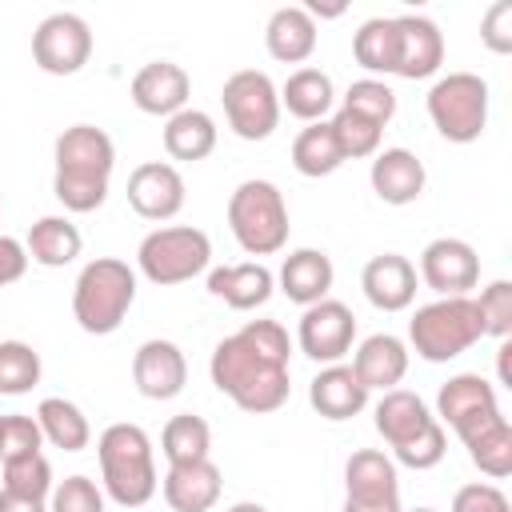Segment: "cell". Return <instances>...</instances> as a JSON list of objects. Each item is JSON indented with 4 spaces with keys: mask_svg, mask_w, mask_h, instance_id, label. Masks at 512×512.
<instances>
[{
    "mask_svg": "<svg viewBox=\"0 0 512 512\" xmlns=\"http://www.w3.org/2000/svg\"><path fill=\"white\" fill-rule=\"evenodd\" d=\"M464 448H468V460H472L484 476L504 480V476L512 472V424H508V416H500V420H492L488 428H480L476 436H468Z\"/></svg>",
    "mask_w": 512,
    "mask_h": 512,
    "instance_id": "obj_35",
    "label": "cell"
},
{
    "mask_svg": "<svg viewBox=\"0 0 512 512\" xmlns=\"http://www.w3.org/2000/svg\"><path fill=\"white\" fill-rule=\"evenodd\" d=\"M228 228L248 256H272L288 244V204L272 180H244L228 196Z\"/></svg>",
    "mask_w": 512,
    "mask_h": 512,
    "instance_id": "obj_6",
    "label": "cell"
},
{
    "mask_svg": "<svg viewBox=\"0 0 512 512\" xmlns=\"http://www.w3.org/2000/svg\"><path fill=\"white\" fill-rule=\"evenodd\" d=\"M340 164H344V152H340V144L332 136V124L316 120V124L300 128V136L292 140V168L300 176L320 180V176H332Z\"/></svg>",
    "mask_w": 512,
    "mask_h": 512,
    "instance_id": "obj_32",
    "label": "cell"
},
{
    "mask_svg": "<svg viewBox=\"0 0 512 512\" xmlns=\"http://www.w3.org/2000/svg\"><path fill=\"white\" fill-rule=\"evenodd\" d=\"M432 420H436V416L428 412V404H424L416 392H408V388H392V392H384L380 404H376V432L388 440L392 452H396L400 444H408L412 436H420Z\"/></svg>",
    "mask_w": 512,
    "mask_h": 512,
    "instance_id": "obj_27",
    "label": "cell"
},
{
    "mask_svg": "<svg viewBox=\"0 0 512 512\" xmlns=\"http://www.w3.org/2000/svg\"><path fill=\"white\" fill-rule=\"evenodd\" d=\"M216 148V120L200 108H184L164 124V152L172 160H204Z\"/></svg>",
    "mask_w": 512,
    "mask_h": 512,
    "instance_id": "obj_30",
    "label": "cell"
},
{
    "mask_svg": "<svg viewBox=\"0 0 512 512\" xmlns=\"http://www.w3.org/2000/svg\"><path fill=\"white\" fill-rule=\"evenodd\" d=\"M220 468L212 460H192V464H168L164 476V500L172 512H208L220 500Z\"/></svg>",
    "mask_w": 512,
    "mask_h": 512,
    "instance_id": "obj_22",
    "label": "cell"
},
{
    "mask_svg": "<svg viewBox=\"0 0 512 512\" xmlns=\"http://www.w3.org/2000/svg\"><path fill=\"white\" fill-rule=\"evenodd\" d=\"M352 56L368 72H396V20L372 16L352 36Z\"/></svg>",
    "mask_w": 512,
    "mask_h": 512,
    "instance_id": "obj_34",
    "label": "cell"
},
{
    "mask_svg": "<svg viewBox=\"0 0 512 512\" xmlns=\"http://www.w3.org/2000/svg\"><path fill=\"white\" fill-rule=\"evenodd\" d=\"M480 40L488 52H512V0H496L480 20Z\"/></svg>",
    "mask_w": 512,
    "mask_h": 512,
    "instance_id": "obj_44",
    "label": "cell"
},
{
    "mask_svg": "<svg viewBox=\"0 0 512 512\" xmlns=\"http://www.w3.org/2000/svg\"><path fill=\"white\" fill-rule=\"evenodd\" d=\"M228 512H268L264 504H256V500H240V504H232Z\"/></svg>",
    "mask_w": 512,
    "mask_h": 512,
    "instance_id": "obj_48",
    "label": "cell"
},
{
    "mask_svg": "<svg viewBox=\"0 0 512 512\" xmlns=\"http://www.w3.org/2000/svg\"><path fill=\"white\" fill-rule=\"evenodd\" d=\"M332 100H336L332 76L320 72V68H296V72L284 80V88H280V104H284L296 120H308V124L324 120V112L332 108Z\"/></svg>",
    "mask_w": 512,
    "mask_h": 512,
    "instance_id": "obj_29",
    "label": "cell"
},
{
    "mask_svg": "<svg viewBox=\"0 0 512 512\" xmlns=\"http://www.w3.org/2000/svg\"><path fill=\"white\" fill-rule=\"evenodd\" d=\"M264 44L280 64H304L316 52V20L304 12V4H284L268 16Z\"/></svg>",
    "mask_w": 512,
    "mask_h": 512,
    "instance_id": "obj_25",
    "label": "cell"
},
{
    "mask_svg": "<svg viewBox=\"0 0 512 512\" xmlns=\"http://www.w3.org/2000/svg\"><path fill=\"white\" fill-rule=\"evenodd\" d=\"M428 116L436 132L452 144L480 140L488 124V84L476 72H448L428 92Z\"/></svg>",
    "mask_w": 512,
    "mask_h": 512,
    "instance_id": "obj_8",
    "label": "cell"
},
{
    "mask_svg": "<svg viewBox=\"0 0 512 512\" xmlns=\"http://www.w3.org/2000/svg\"><path fill=\"white\" fill-rule=\"evenodd\" d=\"M100 456V480L104 492L120 508H140L156 496V460H152V440L140 424H108L96 440Z\"/></svg>",
    "mask_w": 512,
    "mask_h": 512,
    "instance_id": "obj_3",
    "label": "cell"
},
{
    "mask_svg": "<svg viewBox=\"0 0 512 512\" xmlns=\"http://www.w3.org/2000/svg\"><path fill=\"white\" fill-rule=\"evenodd\" d=\"M84 248V236L80 228L68 220V216H40L32 228H28V240H24V252L28 260L44 264V268H64L80 256Z\"/></svg>",
    "mask_w": 512,
    "mask_h": 512,
    "instance_id": "obj_28",
    "label": "cell"
},
{
    "mask_svg": "<svg viewBox=\"0 0 512 512\" xmlns=\"http://www.w3.org/2000/svg\"><path fill=\"white\" fill-rule=\"evenodd\" d=\"M40 384V352L24 340H4L0 344V392L20 396Z\"/></svg>",
    "mask_w": 512,
    "mask_h": 512,
    "instance_id": "obj_36",
    "label": "cell"
},
{
    "mask_svg": "<svg viewBox=\"0 0 512 512\" xmlns=\"http://www.w3.org/2000/svg\"><path fill=\"white\" fill-rule=\"evenodd\" d=\"M360 288H364V296H368L372 308H380V312H404L416 300V268L400 252L372 256L364 264V272H360Z\"/></svg>",
    "mask_w": 512,
    "mask_h": 512,
    "instance_id": "obj_19",
    "label": "cell"
},
{
    "mask_svg": "<svg viewBox=\"0 0 512 512\" xmlns=\"http://www.w3.org/2000/svg\"><path fill=\"white\" fill-rule=\"evenodd\" d=\"M332 260L320 252V248H296L292 256H284L280 264V292L292 300V304H320L328 300V288H332Z\"/></svg>",
    "mask_w": 512,
    "mask_h": 512,
    "instance_id": "obj_24",
    "label": "cell"
},
{
    "mask_svg": "<svg viewBox=\"0 0 512 512\" xmlns=\"http://www.w3.org/2000/svg\"><path fill=\"white\" fill-rule=\"evenodd\" d=\"M92 56V28L76 12H52L32 32V60L48 76H76Z\"/></svg>",
    "mask_w": 512,
    "mask_h": 512,
    "instance_id": "obj_11",
    "label": "cell"
},
{
    "mask_svg": "<svg viewBox=\"0 0 512 512\" xmlns=\"http://www.w3.org/2000/svg\"><path fill=\"white\" fill-rule=\"evenodd\" d=\"M36 424H40L44 440L56 444V448H64V452H80V448H88V440H92L88 416H84L72 400H64V396H48V400H40V408H36Z\"/></svg>",
    "mask_w": 512,
    "mask_h": 512,
    "instance_id": "obj_31",
    "label": "cell"
},
{
    "mask_svg": "<svg viewBox=\"0 0 512 512\" xmlns=\"http://www.w3.org/2000/svg\"><path fill=\"white\" fill-rule=\"evenodd\" d=\"M452 512H512V504L496 484H464L452 496Z\"/></svg>",
    "mask_w": 512,
    "mask_h": 512,
    "instance_id": "obj_45",
    "label": "cell"
},
{
    "mask_svg": "<svg viewBox=\"0 0 512 512\" xmlns=\"http://www.w3.org/2000/svg\"><path fill=\"white\" fill-rule=\"evenodd\" d=\"M412 512H436V508H412Z\"/></svg>",
    "mask_w": 512,
    "mask_h": 512,
    "instance_id": "obj_49",
    "label": "cell"
},
{
    "mask_svg": "<svg viewBox=\"0 0 512 512\" xmlns=\"http://www.w3.org/2000/svg\"><path fill=\"white\" fill-rule=\"evenodd\" d=\"M4 492L44 500L52 492V464L44 460V452H28V456L4 460Z\"/></svg>",
    "mask_w": 512,
    "mask_h": 512,
    "instance_id": "obj_39",
    "label": "cell"
},
{
    "mask_svg": "<svg viewBox=\"0 0 512 512\" xmlns=\"http://www.w3.org/2000/svg\"><path fill=\"white\" fill-rule=\"evenodd\" d=\"M340 108H348V112H356V116H364V120H372V124L384 128V124L396 116V92H392L384 80L364 76V80H352V84H348Z\"/></svg>",
    "mask_w": 512,
    "mask_h": 512,
    "instance_id": "obj_38",
    "label": "cell"
},
{
    "mask_svg": "<svg viewBox=\"0 0 512 512\" xmlns=\"http://www.w3.org/2000/svg\"><path fill=\"white\" fill-rule=\"evenodd\" d=\"M208 292L228 308L248 312L272 296V272L264 264H224L208 272Z\"/></svg>",
    "mask_w": 512,
    "mask_h": 512,
    "instance_id": "obj_26",
    "label": "cell"
},
{
    "mask_svg": "<svg viewBox=\"0 0 512 512\" xmlns=\"http://www.w3.org/2000/svg\"><path fill=\"white\" fill-rule=\"evenodd\" d=\"M344 512H404L396 460L380 448H360L344 464Z\"/></svg>",
    "mask_w": 512,
    "mask_h": 512,
    "instance_id": "obj_10",
    "label": "cell"
},
{
    "mask_svg": "<svg viewBox=\"0 0 512 512\" xmlns=\"http://www.w3.org/2000/svg\"><path fill=\"white\" fill-rule=\"evenodd\" d=\"M192 92V80L172 60H152L132 76V104L148 116H176L184 112Z\"/></svg>",
    "mask_w": 512,
    "mask_h": 512,
    "instance_id": "obj_18",
    "label": "cell"
},
{
    "mask_svg": "<svg viewBox=\"0 0 512 512\" xmlns=\"http://www.w3.org/2000/svg\"><path fill=\"white\" fill-rule=\"evenodd\" d=\"M40 440H44V432H40L36 416H0V460L40 452Z\"/></svg>",
    "mask_w": 512,
    "mask_h": 512,
    "instance_id": "obj_42",
    "label": "cell"
},
{
    "mask_svg": "<svg viewBox=\"0 0 512 512\" xmlns=\"http://www.w3.org/2000/svg\"><path fill=\"white\" fill-rule=\"evenodd\" d=\"M368 176H372V192L384 204H412L424 192V180H428L424 164L408 148H384V152H376Z\"/></svg>",
    "mask_w": 512,
    "mask_h": 512,
    "instance_id": "obj_23",
    "label": "cell"
},
{
    "mask_svg": "<svg viewBox=\"0 0 512 512\" xmlns=\"http://www.w3.org/2000/svg\"><path fill=\"white\" fill-rule=\"evenodd\" d=\"M116 164V144L96 124H72L56 136V176L52 192L68 212H96L108 200V176Z\"/></svg>",
    "mask_w": 512,
    "mask_h": 512,
    "instance_id": "obj_2",
    "label": "cell"
},
{
    "mask_svg": "<svg viewBox=\"0 0 512 512\" xmlns=\"http://www.w3.org/2000/svg\"><path fill=\"white\" fill-rule=\"evenodd\" d=\"M296 340H300V352H304L308 360H316V364H340V360L352 352L356 316H352V308L340 304V300L308 304L304 316H300Z\"/></svg>",
    "mask_w": 512,
    "mask_h": 512,
    "instance_id": "obj_13",
    "label": "cell"
},
{
    "mask_svg": "<svg viewBox=\"0 0 512 512\" xmlns=\"http://www.w3.org/2000/svg\"><path fill=\"white\" fill-rule=\"evenodd\" d=\"M420 280L440 296H468L480 284V256L468 240L440 236L420 252Z\"/></svg>",
    "mask_w": 512,
    "mask_h": 512,
    "instance_id": "obj_14",
    "label": "cell"
},
{
    "mask_svg": "<svg viewBox=\"0 0 512 512\" xmlns=\"http://www.w3.org/2000/svg\"><path fill=\"white\" fill-rule=\"evenodd\" d=\"M208 260H212V240H208V232H200L192 224L156 228L136 248L140 272L160 288H172V284H184V280L200 276L208 268Z\"/></svg>",
    "mask_w": 512,
    "mask_h": 512,
    "instance_id": "obj_7",
    "label": "cell"
},
{
    "mask_svg": "<svg viewBox=\"0 0 512 512\" xmlns=\"http://www.w3.org/2000/svg\"><path fill=\"white\" fill-rule=\"evenodd\" d=\"M132 300H136V272L116 256H96L76 276L72 316L88 336H108L124 324Z\"/></svg>",
    "mask_w": 512,
    "mask_h": 512,
    "instance_id": "obj_4",
    "label": "cell"
},
{
    "mask_svg": "<svg viewBox=\"0 0 512 512\" xmlns=\"http://www.w3.org/2000/svg\"><path fill=\"white\" fill-rule=\"evenodd\" d=\"M24 272H28V252H24V244L12 240V236H0V288L16 284Z\"/></svg>",
    "mask_w": 512,
    "mask_h": 512,
    "instance_id": "obj_46",
    "label": "cell"
},
{
    "mask_svg": "<svg viewBox=\"0 0 512 512\" xmlns=\"http://www.w3.org/2000/svg\"><path fill=\"white\" fill-rule=\"evenodd\" d=\"M396 20V76L424 80L444 64V32L428 16H392Z\"/></svg>",
    "mask_w": 512,
    "mask_h": 512,
    "instance_id": "obj_17",
    "label": "cell"
},
{
    "mask_svg": "<svg viewBox=\"0 0 512 512\" xmlns=\"http://www.w3.org/2000/svg\"><path fill=\"white\" fill-rule=\"evenodd\" d=\"M0 512H44V500L16 496V492H4V488H0Z\"/></svg>",
    "mask_w": 512,
    "mask_h": 512,
    "instance_id": "obj_47",
    "label": "cell"
},
{
    "mask_svg": "<svg viewBox=\"0 0 512 512\" xmlns=\"http://www.w3.org/2000/svg\"><path fill=\"white\" fill-rule=\"evenodd\" d=\"M328 124H332V136H336L344 160H364V156L380 152V136H384L380 124H372V120H364V116H356L348 108H340Z\"/></svg>",
    "mask_w": 512,
    "mask_h": 512,
    "instance_id": "obj_37",
    "label": "cell"
},
{
    "mask_svg": "<svg viewBox=\"0 0 512 512\" xmlns=\"http://www.w3.org/2000/svg\"><path fill=\"white\" fill-rule=\"evenodd\" d=\"M220 104H224L228 128L240 140H268L280 124V92L268 80V72H256V68L232 72L220 88Z\"/></svg>",
    "mask_w": 512,
    "mask_h": 512,
    "instance_id": "obj_9",
    "label": "cell"
},
{
    "mask_svg": "<svg viewBox=\"0 0 512 512\" xmlns=\"http://www.w3.org/2000/svg\"><path fill=\"white\" fill-rule=\"evenodd\" d=\"M444 452H448V436H444L440 420H432L420 436H412L408 444H400V448H396V460H400L404 468L424 472V468H436V464L444 460Z\"/></svg>",
    "mask_w": 512,
    "mask_h": 512,
    "instance_id": "obj_41",
    "label": "cell"
},
{
    "mask_svg": "<svg viewBox=\"0 0 512 512\" xmlns=\"http://www.w3.org/2000/svg\"><path fill=\"white\" fill-rule=\"evenodd\" d=\"M132 380L136 392L148 400H172L184 392L188 360L172 340H144L132 356Z\"/></svg>",
    "mask_w": 512,
    "mask_h": 512,
    "instance_id": "obj_16",
    "label": "cell"
},
{
    "mask_svg": "<svg viewBox=\"0 0 512 512\" xmlns=\"http://www.w3.org/2000/svg\"><path fill=\"white\" fill-rule=\"evenodd\" d=\"M476 312H480L484 336L508 340V336H512V284H508V280H492V284L480 292Z\"/></svg>",
    "mask_w": 512,
    "mask_h": 512,
    "instance_id": "obj_40",
    "label": "cell"
},
{
    "mask_svg": "<svg viewBox=\"0 0 512 512\" xmlns=\"http://www.w3.org/2000/svg\"><path fill=\"white\" fill-rule=\"evenodd\" d=\"M288 356H292V340L276 320H248L240 332L224 336L212 348L208 372H212V384L236 408L264 416V412L284 408L292 392Z\"/></svg>",
    "mask_w": 512,
    "mask_h": 512,
    "instance_id": "obj_1",
    "label": "cell"
},
{
    "mask_svg": "<svg viewBox=\"0 0 512 512\" xmlns=\"http://www.w3.org/2000/svg\"><path fill=\"white\" fill-rule=\"evenodd\" d=\"M408 340H412L416 356H424L428 364L456 360L476 340H484L476 300L472 296H440V300L416 308V316L408 320Z\"/></svg>",
    "mask_w": 512,
    "mask_h": 512,
    "instance_id": "obj_5",
    "label": "cell"
},
{
    "mask_svg": "<svg viewBox=\"0 0 512 512\" xmlns=\"http://www.w3.org/2000/svg\"><path fill=\"white\" fill-rule=\"evenodd\" d=\"M128 204L144 220H172L184 208V176L164 160H148L128 176Z\"/></svg>",
    "mask_w": 512,
    "mask_h": 512,
    "instance_id": "obj_15",
    "label": "cell"
},
{
    "mask_svg": "<svg viewBox=\"0 0 512 512\" xmlns=\"http://www.w3.org/2000/svg\"><path fill=\"white\" fill-rule=\"evenodd\" d=\"M160 448L168 456V464H192V460H208V448H212V428L204 416H192V412H180L164 424L160 432Z\"/></svg>",
    "mask_w": 512,
    "mask_h": 512,
    "instance_id": "obj_33",
    "label": "cell"
},
{
    "mask_svg": "<svg viewBox=\"0 0 512 512\" xmlns=\"http://www.w3.org/2000/svg\"><path fill=\"white\" fill-rule=\"evenodd\" d=\"M308 404L324 420H352L368 404V388L356 380L352 364H324L308 384Z\"/></svg>",
    "mask_w": 512,
    "mask_h": 512,
    "instance_id": "obj_20",
    "label": "cell"
},
{
    "mask_svg": "<svg viewBox=\"0 0 512 512\" xmlns=\"http://www.w3.org/2000/svg\"><path fill=\"white\" fill-rule=\"evenodd\" d=\"M436 412L440 420L460 436H476L480 428H488L492 420H500V404H496V388L480 376V372H460L448 384H440L436 396Z\"/></svg>",
    "mask_w": 512,
    "mask_h": 512,
    "instance_id": "obj_12",
    "label": "cell"
},
{
    "mask_svg": "<svg viewBox=\"0 0 512 512\" xmlns=\"http://www.w3.org/2000/svg\"><path fill=\"white\" fill-rule=\"evenodd\" d=\"M352 372H356V380L368 392L372 388L392 392L404 380V372H408V348H404V340L392 336V332H376V336L360 340V348L352 356Z\"/></svg>",
    "mask_w": 512,
    "mask_h": 512,
    "instance_id": "obj_21",
    "label": "cell"
},
{
    "mask_svg": "<svg viewBox=\"0 0 512 512\" xmlns=\"http://www.w3.org/2000/svg\"><path fill=\"white\" fill-rule=\"evenodd\" d=\"M52 512H104V492L88 476H68L52 488Z\"/></svg>",
    "mask_w": 512,
    "mask_h": 512,
    "instance_id": "obj_43",
    "label": "cell"
}]
</instances>
